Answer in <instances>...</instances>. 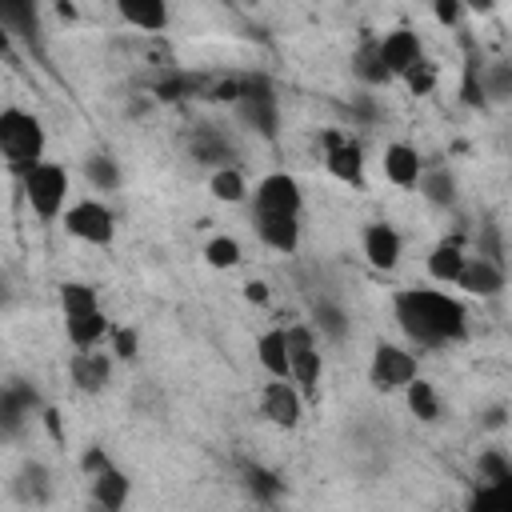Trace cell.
Returning a JSON list of instances; mask_svg holds the SVG:
<instances>
[{
	"mask_svg": "<svg viewBox=\"0 0 512 512\" xmlns=\"http://www.w3.org/2000/svg\"><path fill=\"white\" fill-rule=\"evenodd\" d=\"M480 256L504 268V244H500V228H492V224H488V228L480 232Z\"/></svg>",
	"mask_w": 512,
	"mask_h": 512,
	"instance_id": "obj_37",
	"label": "cell"
},
{
	"mask_svg": "<svg viewBox=\"0 0 512 512\" xmlns=\"http://www.w3.org/2000/svg\"><path fill=\"white\" fill-rule=\"evenodd\" d=\"M252 224H256V236L272 248V252H284L292 256L300 248V216H276V212H252Z\"/></svg>",
	"mask_w": 512,
	"mask_h": 512,
	"instance_id": "obj_14",
	"label": "cell"
},
{
	"mask_svg": "<svg viewBox=\"0 0 512 512\" xmlns=\"http://www.w3.org/2000/svg\"><path fill=\"white\" fill-rule=\"evenodd\" d=\"M208 192H212L216 200H224V204H240V200H248V180L240 176V168L220 164V168L212 172V180H208Z\"/></svg>",
	"mask_w": 512,
	"mask_h": 512,
	"instance_id": "obj_27",
	"label": "cell"
},
{
	"mask_svg": "<svg viewBox=\"0 0 512 512\" xmlns=\"http://www.w3.org/2000/svg\"><path fill=\"white\" fill-rule=\"evenodd\" d=\"M260 412L276 428H296L300 416H304V404H300L296 384H288V376H272L264 384V392H260Z\"/></svg>",
	"mask_w": 512,
	"mask_h": 512,
	"instance_id": "obj_9",
	"label": "cell"
},
{
	"mask_svg": "<svg viewBox=\"0 0 512 512\" xmlns=\"http://www.w3.org/2000/svg\"><path fill=\"white\" fill-rule=\"evenodd\" d=\"M116 356H120V360H132V356H136V332H132V328H120V332H116Z\"/></svg>",
	"mask_w": 512,
	"mask_h": 512,
	"instance_id": "obj_40",
	"label": "cell"
},
{
	"mask_svg": "<svg viewBox=\"0 0 512 512\" xmlns=\"http://www.w3.org/2000/svg\"><path fill=\"white\" fill-rule=\"evenodd\" d=\"M352 76H356L360 84H368V88H380V84L392 80L388 68H384V60H380V44H376V40H364V44L352 52Z\"/></svg>",
	"mask_w": 512,
	"mask_h": 512,
	"instance_id": "obj_24",
	"label": "cell"
},
{
	"mask_svg": "<svg viewBox=\"0 0 512 512\" xmlns=\"http://www.w3.org/2000/svg\"><path fill=\"white\" fill-rule=\"evenodd\" d=\"M112 460H108V452L104 448H88L84 456H80V468H84V476H96V472H104Z\"/></svg>",
	"mask_w": 512,
	"mask_h": 512,
	"instance_id": "obj_39",
	"label": "cell"
},
{
	"mask_svg": "<svg viewBox=\"0 0 512 512\" xmlns=\"http://www.w3.org/2000/svg\"><path fill=\"white\" fill-rule=\"evenodd\" d=\"M0 156L16 172H28L36 160H44V124L24 108H4L0 112Z\"/></svg>",
	"mask_w": 512,
	"mask_h": 512,
	"instance_id": "obj_3",
	"label": "cell"
},
{
	"mask_svg": "<svg viewBox=\"0 0 512 512\" xmlns=\"http://www.w3.org/2000/svg\"><path fill=\"white\" fill-rule=\"evenodd\" d=\"M4 52H8V32L0 28V56H4Z\"/></svg>",
	"mask_w": 512,
	"mask_h": 512,
	"instance_id": "obj_44",
	"label": "cell"
},
{
	"mask_svg": "<svg viewBox=\"0 0 512 512\" xmlns=\"http://www.w3.org/2000/svg\"><path fill=\"white\" fill-rule=\"evenodd\" d=\"M456 288H464L468 296H500L504 292V268L484 260V256H468L460 276H456Z\"/></svg>",
	"mask_w": 512,
	"mask_h": 512,
	"instance_id": "obj_15",
	"label": "cell"
},
{
	"mask_svg": "<svg viewBox=\"0 0 512 512\" xmlns=\"http://www.w3.org/2000/svg\"><path fill=\"white\" fill-rule=\"evenodd\" d=\"M476 468H480V480H484V484H492V488H504V484L512 480V460H508L500 448H488V452H480Z\"/></svg>",
	"mask_w": 512,
	"mask_h": 512,
	"instance_id": "obj_32",
	"label": "cell"
},
{
	"mask_svg": "<svg viewBox=\"0 0 512 512\" xmlns=\"http://www.w3.org/2000/svg\"><path fill=\"white\" fill-rule=\"evenodd\" d=\"M360 244H364V256H368V264L376 272H392L400 264V256H404V240H400V232L388 220H372L364 228Z\"/></svg>",
	"mask_w": 512,
	"mask_h": 512,
	"instance_id": "obj_12",
	"label": "cell"
},
{
	"mask_svg": "<svg viewBox=\"0 0 512 512\" xmlns=\"http://www.w3.org/2000/svg\"><path fill=\"white\" fill-rule=\"evenodd\" d=\"M416 188H420V196H424L428 204H436V208L456 204V176H452L448 168H424L420 180H416Z\"/></svg>",
	"mask_w": 512,
	"mask_h": 512,
	"instance_id": "obj_25",
	"label": "cell"
},
{
	"mask_svg": "<svg viewBox=\"0 0 512 512\" xmlns=\"http://www.w3.org/2000/svg\"><path fill=\"white\" fill-rule=\"evenodd\" d=\"M324 148H328V156H324L328 176H336L340 184L360 188V184H364V152H360V144H356V140H344V136H336V132H328V136H324Z\"/></svg>",
	"mask_w": 512,
	"mask_h": 512,
	"instance_id": "obj_11",
	"label": "cell"
},
{
	"mask_svg": "<svg viewBox=\"0 0 512 512\" xmlns=\"http://www.w3.org/2000/svg\"><path fill=\"white\" fill-rule=\"evenodd\" d=\"M24 176V200L28 208L40 216V220H56L64 212V200H68V172L52 160H36Z\"/></svg>",
	"mask_w": 512,
	"mask_h": 512,
	"instance_id": "obj_4",
	"label": "cell"
},
{
	"mask_svg": "<svg viewBox=\"0 0 512 512\" xmlns=\"http://www.w3.org/2000/svg\"><path fill=\"white\" fill-rule=\"evenodd\" d=\"M400 80L408 84L412 96H428V92L436 88V64H432L428 56H420L416 64H408V68L400 72Z\"/></svg>",
	"mask_w": 512,
	"mask_h": 512,
	"instance_id": "obj_34",
	"label": "cell"
},
{
	"mask_svg": "<svg viewBox=\"0 0 512 512\" xmlns=\"http://www.w3.org/2000/svg\"><path fill=\"white\" fill-rule=\"evenodd\" d=\"M392 312H396V324L404 328V336L420 348H444V344L464 340V332H468L464 304L436 288H400L392 296Z\"/></svg>",
	"mask_w": 512,
	"mask_h": 512,
	"instance_id": "obj_1",
	"label": "cell"
},
{
	"mask_svg": "<svg viewBox=\"0 0 512 512\" xmlns=\"http://www.w3.org/2000/svg\"><path fill=\"white\" fill-rule=\"evenodd\" d=\"M464 260H468V256H464V248H460L456 240H440V244L428 252V276H432L436 284H456Z\"/></svg>",
	"mask_w": 512,
	"mask_h": 512,
	"instance_id": "obj_23",
	"label": "cell"
},
{
	"mask_svg": "<svg viewBox=\"0 0 512 512\" xmlns=\"http://www.w3.org/2000/svg\"><path fill=\"white\" fill-rule=\"evenodd\" d=\"M504 416H508V412H504V408H488V412H484V420H480V424H484V428H504Z\"/></svg>",
	"mask_w": 512,
	"mask_h": 512,
	"instance_id": "obj_42",
	"label": "cell"
},
{
	"mask_svg": "<svg viewBox=\"0 0 512 512\" xmlns=\"http://www.w3.org/2000/svg\"><path fill=\"white\" fill-rule=\"evenodd\" d=\"M92 480V500L100 504V508H108V512H116V508H124V500H128V492H132V480L120 472V468H104V472H96V476H88Z\"/></svg>",
	"mask_w": 512,
	"mask_h": 512,
	"instance_id": "obj_21",
	"label": "cell"
},
{
	"mask_svg": "<svg viewBox=\"0 0 512 512\" xmlns=\"http://www.w3.org/2000/svg\"><path fill=\"white\" fill-rule=\"evenodd\" d=\"M112 376V356L108 352H96V348H80L72 356V384L80 392H100Z\"/></svg>",
	"mask_w": 512,
	"mask_h": 512,
	"instance_id": "obj_18",
	"label": "cell"
},
{
	"mask_svg": "<svg viewBox=\"0 0 512 512\" xmlns=\"http://www.w3.org/2000/svg\"><path fill=\"white\" fill-rule=\"evenodd\" d=\"M268 296H272V292H268L264 280H248V284H244V300H248V304H268Z\"/></svg>",
	"mask_w": 512,
	"mask_h": 512,
	"instance_id": "obj_41",
	"label": "cell"
},
{
	"mask_svg": "<svg viewBox=\"0 0 512 512\" xmlns=\"http://www.w3.org/2000/svg\"><path fill=\"white\" fill-rule=\"evenodd\" d=\"M244 488H248L260 504H276L280 492H284V484H280L268 468H260V464H244Z\"/></svg>",
	"mask_w": 512,
	"mask_h": 512,
	"instance_id": "obj_30",
	"label": "cell"
},
{
	"mask_svg": "<svg viewBox=\"0 0 512 512\" xmlns=\"http://www.w3.org/2000/svg\"><path fill=\"white\" fill-rule=\"evenodd\" d=\"M284 344H288V380L300 392H316L320 388V376H324V356L316 352L312 328H304V324L284 328Z\"/></svg>",
	"mask_w": 512,
	"mask_h": 512,
	"instance_id": "obj_5",
	"label": "cell"
},
{
	"mask_svg": "<svg viewBox=\"0 0 512 512\" xmlns=\"http://www.w3.org/2000/svg\"><path fill=\"white\" fill-rule=\"evenodd\" d=\"M412 376H416V356H412L408 348H400V344L380 340L376 352H372V364H368L372 388H380V392H400Z\"/></svg>",
	"mask_w": 512,
	"mask_h": 512,
	"instance_id": "obj_7",
	"label": "cell"
},
{
	"mask_svg": "<svg viewBox=\"0 0 512 512\" xmlns=\"http://www.w3.org/2000/svg\"><path fill=\"white\" fill-rule=\"evenodd\" d=\"M404 400H408L412 416H416V420H424V424H432V420L440 416V400H436V388H432L428 380H420V376H412V380L404 384Z\"/></svg>",
	"mask_w": 512,
	"mask_h": 512,
	"instance_id": "obj_28",
	"label": "cell"
},
{
	"mask_svg": "<svg viewBox=\"0 0 512 512\" xmlns=\"http://www.w3.org/2000/svg\"><path fill=\"white\" fill-rule=\"evenodd\" d=\"M116 12L140 32H164L168 24V0H116Z\"/></svg>",
	"mask_w": 512,
	"mask_h": 512,
	"instance_id": "obj_20",
	"label": "cell"
},
{
	"mask_svg": "<svg viewBox=\"0 0 512 512\" xmlns=\"http://www.w3.org/2000/svg\"><path fill=\"white\" fill-rule=\"evenodd\" d=\"M204 260H208V268L228 272V268H236V264L244 260V248H240V240H232V236H212V240L204 244Z\"/></svg>",
	"mask_w": 512,
	"mask_h": 512,
	"instance_id": "obj_31",
	"label": "cell"
},
{
	"mask_svg": "<svg viewBox=\"0 0 512 512\" xmlns=\"http://www.w3.org/2000/svg\"><path fill=\"white\" fill-rule=\"evenodd\" d=\"M240 116L260 132V136H276V96L264 80H240V96H236Z\"/></svg>",
	"mask_w": 512,
	"mask_h": 512,
	"instance_id": "obj_10",
	"label": "cell"
},
{
	"mask_svg": "<svg viewBox=\"0 0 512 512\" xmlns=\"http://www.w3.org/2000/svg\"><path fill=\"white\" fill-rule=\"evenodd\" d=\"M192 152H196V160H204V164H228L232 160V148L216 136V132H200L196 140H192Z\"/></svg>",
	"mask_w": 512,
	"mask_h": 512,
	"instance_id": "obj_35",
	"label": "cell"
},
{
	"mask_svg": "<svg viewBox=\"0 0 512 512\" xmlns=\"http://www.w3.org/2000/svg\"><path fill=\"white\" fill-rule=\"evenodd\" d=\"M316 328L328 336V340H344V332H348V320H344V312L336 308V304H328V300H320L316 304Z\"/></svg>",
	"mask_w": 512,
	"mask_h": 512,
	"instance_id": "obj_36",
	"label": "cell"
},
{
	"mask_svg": "<svg viewBox=\"0 0 512 512\" xmlns=\"http://www.w3.org/2000/svg\"><path fill=\"white\" fill-rule=\"evenodd\" d=\"M420 172H424V160H420V152L412 148V144H388L384 148V176H388V184H396V188H416V180H420Z\"/></svg>",
	"mask_w": 512,
	"mask_h": 512,
	"instance_id": "obj_17",
	"label": "cell"
},
{
	"mask_svg": "<svg viewBox=\"0 0 512 512\" xmlns=\"http://www.w3.org/2000/svg\"><path fill=\"white\" fill-rule=\"evenodd\" d=\"M12 492H16V500H24V504H48V496H52L48 468H44V464H36V460H28V464L16 472Z\"/></svg>",
	"mask_w": 512,
	"mask_h": 512,
	"instance_id": "obj_22",
	"label": "cell"
},
{
	"mask_svg": "<svg viewBox=\"0 0 512 512\" xmlns=\"http://www.w3.org/2000/svg\"><path fill=\"white\" fill-rule=\"evenodd\" d=\"M380 44V60H384V68H388V76H400L408 64H416L420 56H424V48H420V36L412 32V28H392L384 40H376Z\"/></svg>",
	"mask_w": 512,
	"mask_h": 512,
	"instance_id": "obj_16",
	"label": "cell"
},
{
	"mask_svg": "<svg viewBox=\"0 0 512 512\" xmlns=\"http://www.w3.org/2000/svg\"><path fill=\"white\" fill-rule=\"evenodd\" d=\"M432 12H436V20H440L444 28H456V24H460L464 4H460V0H432Z\"/></svg>",
	"mask_w": 512,
	"mask_h": 512,
	"instance_id": "obj_38",
	"label": "cell"
},
{
	"mask_svg": "<svg viewBox=\"0 0 512 512\" xmlns=\"http://www.w3.org/2000/svg\"><path fill=\"white\" fill-rule=\"evenodd\" d=\"M0 28L8 36H20L32 44L40 36V4L36 0H0Z\"/></svg>",
	"mask_w": 512,
	"mask_h": 512,
	"instance_id": "obj_19",
	"label": "cell"
},
{
	"mask_svg": "<svg viewBox=\"0 0 512 512\" xmlns=\"http://www.w3.org/2000/svg\"><path fill=\"white\" fill-rule=\"evenodd\" d=\"M224 4H240V0H224Z\"/></svg>",
	"mask_w": 512,
	"mask_h": 512,
	"instance_id": "obj_45",
	"label": "cell"
},
{
	"mask_svg": "<svg viewBox=\"0 0 512 512\" xmlns=\"http://www.w3.org/2000/svg\"><path fill=\"white\" fill-rule=\"evenodd\" d=\"M300 184L288 172H268L252 192V212H276V216H300Z\"/></svg>",
	"mask_w": 512,
	"mask_h": 512,
	"instance_id": "obj_8",
	"label": "cell"
},
{
	"mask_svg": "<svg viewBox=\"0 0 512 512\" xmlns=\"http://www.w3.org/2000/svg\"><path fill=\"white\" fill-rule=\"evenodd\" d=\"M464 8H472V12H480V16H488V12H496V4L500 0H460Z\"/></svg>",
	"mask_w": 512,
	"mask_h": 512,
	"instance_id": "obj_43",
	"label": "cell"
},
{
	"mask_svg": "<svg viewBox=\"0 0 512 512\" xmlns=\"http://www.w3.org/2000/svg\"><path fill=\"white\" fill-rule=\"evenodd\" d=\"M64 228H68L76 240L104 248V244H112V236H116V216H112V208L100 204V200H76V204L64 208Z\"/></svg>",
	"mask_w": 512,
	"mask_h": 512,
	"instance_id": "obj_6",
	"label": "cell"
},
{
	"mask_svg": "<svg viewBox=\"0 0 512 512\" xmlns=\"http://www.w3.org/2000/svg\"><path fill=\"white\" fill-rule=\"evenodd\" d=\"M256 360L268 376H288V344H284V328H268L256 340Z\"/></svg>",
	"mask_w": 512,
	"mask_h": 512,
	"instance_id": "obj_26",
	"label": "cell"
},
{
	"mask_svg": "<svg viewBox=\"0 0 512 512\" xmlns=\"http://www.w3.org/2000/svg\"><path fill=\"white\" fill-rule=\"evenodd\" d=\"M36 404H40L36 392H32L24 380L4 384V388H0V436H16V432L32 420Z\"/></svg>",
	"mask_w": 512,
	"mask_h": 512,
	"instance_id": "obj_13",
	"label": "cell"
},
{
	"mask_svg": "<svg viewBox=\"0 0 512 512\" xmlns=\"http://www.w3.org/2000/svg\"><path fill=\"white\" fill-rule=\"evenodd\" d=\"M84 180H88L96 192H112V188L120 184V168H116V160H108V156H88V160H84Z\"/></svg>",
	"mask_w": 512,
	"mask_h": 512,
	"instance_id": "obj_33",
	"label": "cell"
},
{
	"mask_svg": "<svg viewBox=\"0 0 512 512\" xmlns=\"http://www.w3.org/2000/svg\"><path fill=\"white\" fill-rule=\"evenodd\" d=\"M60 312H64V332L76 348H96L108 332V320L100 312V300H96V288L80 284V280H68L60 284Z\"/></svg>",
	"mask_w": 512,
	"mask_h": 512,
	"instance_id": "obj_2",
	"label": "cell"
},
{
	"mask_svg": "<svg viewBox=\"0 0 512 512\" xmlns=\"http://www.w3.org/2000/svg\"><path fill=\"white\" fill-rule=\"evenodd\" d=\"M480 92L496 104H504L512 96V64L508 60H492V64H480Z\"/></svg>",
	"mask_w": 512,
	"mask_h": 512,
	"instance_id": "obj_29",
	"label": "cell"
}]
</instances>
